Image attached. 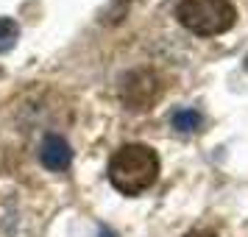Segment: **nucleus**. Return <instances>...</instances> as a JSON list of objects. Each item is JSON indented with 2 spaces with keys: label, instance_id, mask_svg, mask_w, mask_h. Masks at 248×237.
I'll return each instance as SVG.
<instances>
[{
  "label": "nucleus",
  "instance_id": "nucleus-1",
  "mask_svg": "<svg viewBox=\"0 0 248 237\" xmlns=\"http://www.w3.org/2000/svg\"><path fill=\"white\" fill-rule=\"evenodd\" d=\"M159 176V157L151 145L128 142L117 148L109 159V181L123 195H140L148 187H154Z\"/></svg>",
  "mask_w": 248,
  "mask_h": 237
},
{
  "label": "nucleus",
  "instance_id": "nucleus-2",
  "mask_svg": "<svg viewBox=\"0 0 248 237\" xmlns=\"http://www.w3.org/2000/svg\"><path fill=\"white\" fill-rule=\"evenodd\" d=\"M176 17L190 34L217 36L237 23V9L229 0H181Z\"/></svg>",
  "mask_w": 248,
  "mask_h": 237
},
{
  "label": "nucleus",
  "instance_id": "nucleus-3",
  "mask_svg": "<svg viewBox=\"0 0 248 237\" xmlns=\"http://www.w3.org/2000/svg\"><path fill=\"white\" fill-rule=\"evenodd\" d=\"M159 98H162V84H159V76L151 70L125 73L123 81H120V101L134 112L151 109Z\"/></svg>",
  "mask_w": 248,
  "mask_h": 237
},
{
  "label": "nucleus",
  "instance_id": "nucleus-4",
  "mask_svg": "<svg viewBox=\"0 0 248 237\" xmlns=\"http://www.w3.org/2000/svg\"><path fill=\"white\" fill-rule=\"evenodd\" d=\"M39 159L47 170H64L70 168L73 162V151H70L67 140L59 134H47L42 140V148H39Z\"/></svg>",
  "mask_w": 248,
  "mask_h": 237
},
{
  "label": "nucleus",
  "instance_id": "nucleus-5",
  "mask_svg": "<svg viewBox=\"0 0 248 237\" xmlns=\"http://www.w3.org/2000/svg\"><path fill=\"white\" fill-rule=\"evenodd\" d=\"M20 39V25L12 17H0V53H9Z\"/></svg>",
  "mask_w": 248,
  "mask_h": 237
},
{
  "label": "nucleus",
  "instance_id": "nucleus-6",
  "mask_svg": "<svg viewBox=\"0 0 248 237\" xmlns=\"http://www.w3.org/2000/svg\"><path fill=\"white\" fill-rule=\"evenodd\" d=\"M173 128H179V131H198L201 128V114L192 112V109H179L173 114Z\"/></svg>",
  "mask_w": 248,
  "mask_h": 237
},
{
  "label": "nucleus",
  "instance_id": "nucleus-7",
  "mask_svg": "<svg viewBox=\"0 0 248 237\" xmlns=\"http://www.w3.org/2000/svg\"><path fill=\"white\" fill-rule=\"evenodd\" d=\"M184 237H217L215 232H206V229H195V232H187Z\"/></svg>",
  "mask_w": 248,
  "mask_h": 237
}]
</instances>
